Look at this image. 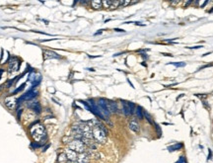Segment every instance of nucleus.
I'll list each match as a JSON object with an SVG mask.
<instances>
[{"label":"nucleus","mask_w":213,"mask_h":163,"mask_svg":"<svg viewBox=\"0 0 213 163\" xmlns=\"http://www.w3.org/2000/svg\"><path fill=\"white\" fill-rule=\"evenodd\" d=\"M92 133H93V138L97 142H99V144H105L106 142L108 131L102 124L96 122Z\"/></svg>","instance_id":"1"},{"label":"nucleus","mask_w":213,"mask_h":163,"mask_svg":"<svg viewBox=\"0 0 213 163\" xmlns=\"http://www.w3.org/2000/svg\"><path fill=\"white\" fill-rule=\"evenodd\" d=\"M30 133H31L32 138H34L35 142H41V140H43L45 138V127H43V125L39 124V123L31 125Z\"/></svg>","instance_id":"2"},{"label":"nucleus","mask_w":213,"mask_h":163,"mask_svg":"<svg viewBox=\"0 0 213 163\" xmlns=\"http://www.w3.org/2000/svg\"><path fill=\"white\" fill-rule=\"evenodd\" d=\"M68 147H69L71 150L75 151V152H78V153H83L86 151V145L79 140H72V142H70L69 144H68Z\"/></svg>","instance_id":"3"},{"label":"nucleus","mask_w":213,"mask_h":163,"mask_svg":"<svg viewBox=\"0 0 213 163\" xmlns=\"http://www.w3.org/2000/svg\"><path fill=\"white\" fill-rule=\"evenodd\" d=\"M39 94L38 89H35V88H32L31 90H29L28 92H26L25 94H23L20 98L17 100V103H20L21 101H31L34 98H36Z\"/></svg>","instance_id":"4"},{"label":"nucleus","mask_w":213,"mask_h":163,"mask_svg":"<svg viewBox=\"0 0 213 163\" xmlns=\"http://www.w3.org/2000/svg\"><path fill=\"white\" fill-rule=\"evenodd\" d=\"M122 109H124V113L126 116H130L134 114L135 105L131 102H126L122 101Z\"/></svg>","instance_id":"5"},{"label":"nucleus","mask_w":213,"mask_h":163,"mask_svg":"<svg viewBox=\"0 0 213 163\" xmlns=\"http://www.w3.org/2000/svg\"><path fill=\"white\" fill-rule=\"evenodd\" d=\"M98 106L100 108L101 113L104 115V117H109L111 115V112H110L109 108H108V101L105 99H100L98 101Z\"/></svg>","instance_id":"6"},{"label":"nucleus","mask_w":213,"mask_h":163,"mask_svg":"<svg viewBox=\"0 0 213 163\" xmlns=\"http://www.w3.org/2000/svg\"><path fill=\"white\" fill-rule=\"evenodd\" d=\"M20 66V62L17 60L16 58H12L9 61V67H8V70H9V73H12L14 71H17L19 69Z\"/></svg>","instance_id":"7"},{"label":"nucleus","mask_w":213,"mask_h":163,"mask_svg":"<svg viewBox=\"0 0 213 163\" xmlns=\"http://www.w3.org/2000/svg\"><path fill=\"white\" fill-rule=\"evenodd\" d=\"M27 106L30 108V109L34 110V111L36 112L37 114H39V113L41 112V104H39L38 101H30V102H28Z\"/></svg>","instance_id":"8"},{"label":"nucleus","mask_w":213,"mask_h":163,"mask_svg":"<svg viewBox=\"0 0 213 163\" xmlns=\"http://www.w3.org/2000/svg\"><path fill=\"white\" fill-rule=\"evenodd\" d=\"M65 154H66V157H67L68 161H77L78 155L75 151H73L70 148H68L65 150Z\"/></svg>","instance_id":"9"},{"label":"nucleus","mask_w":213,"mask_h":163,"mask_svg":"<svg viewBox=\"0 0 213 163\" xmlns=\"http://www.w3.org/2000/svg\"><path fill=\"white\" fill-rule=\"evenodd\" d=\"M43 58L45 59H50V58H60V56H58L56 52H52V50H45L43 52Z\"/></svg>","instance_id":"10"},{"label":"nucleus","mask_w":213,"mask_h":163,"mask_svg":"<svg viewBox=\"0 0 213 163\" xmlns=\"http://www.w3.org/2000/svg\"><path fill=\"white\" fill-rule=\"evenodd\" d=\"M89 160H90V156L86 151L83 153H80L77 157L78 163H89Z\"/></svg>","instance_id":"11"},{"label":"nucleus","mask_w":213,"mask_h":163,"mask_svg":"<svg viewBox=\"0 0 213 163\" xmlns=\"http://www.w3.org/2000/svg\"><path fill=\"white\" fill-rule=\"evenodd\" d=\"M5 106L8 108L9 110H13L15 108V106H16V103L17 101L15 100L14 98H12V97H9V98H6L5 99Z\"/></svg>","instance_id":"12"},{"label":"nucleus","mask_w":213,"mask_h":163,"mask_svg":"<svg viewBox=\"0 0 213 163\" xmlns=\"http://www.w3.org/2000/svg\"><path fill=\"white\" fill-rule=\"evenodd\" d=\"M129 129H131L132 131H134V133H139L140 131V127H139V124H138L137 122H135V121H131V122H129Z\"/></svg>","instance_id":"13"},{"label":"nucleus","mask_w":213,"mask_h":163,"mask_svg":"<svg viewBox=\"0 0 213 163\" xmlns=\"http://www.w3.org/2000/svg\"><path fill=\"white\" fill-rule=\"evenodd\" d=\"M134 114H135V116L137 117L138 119H140V120L144 118V111H143V109L140 107V106H136V107H135Z\"/></svg>","instance_id":"14"},{"label":"nucleus","mask_w":213,"mask_h":163,"mask_svg":"<svg viewBox=\"0 0 213 163\" xmlns=\"http://www.w3.org/2000/svg\"><path fill=\"white\" fill-rule=\"evenodd\" d=\"M108 108L111 113H116L118 112V105L114 101H108Z\"/></svg>","instance_id":"15"},{"label":"nucleus","mask_w":213,"mask_h":163,"mask_svg":"<svg viewBox=\"0 0 213 163\" xmlns=\"http://www.w3.org/2000/svg\"><path fill=\"white\" fill-rule=\"evenodd\" d=\"M92 6L95 9H100L102 7V1H100V0H94V1H92Z\"/></svg>","instance_id":"16"},{"label":"nucleus","mask_w":213,"mask_h":163,"mask_svg":"<svg viewBox=\"0 0 213 163\" xmlns=\"http://www.w3.org/2000/svg\"><path fill=\"white\" fill-rule=\"evenodd\" d=\"M67 157H66V154L65 153H61V154H59V157H58V161H59V163H63V162H65V161H67Z\"/></svg>","instance_id":"17"},{"label":"nucleus","mask_w":213,"mask_h":163,"mask_svg":"<svg viewBox=\"0 0 213 163\" xmlns=\"http://www.w3.org/2000/svg\"><path fill=\"white\" fill-rule=\"evenodd\" d=\"M183 147V144H177L175 145H173V146H170L169 147V149H170V151H173V150H178V149L182 148Z\"/></svg>","instance_id":"18"},{"label":"nucleus","mask_w":213,"mask_h":163,"mask_svg":"<svg viewBox=\"0 0 213 163\" xmlns=\"http://www.w3.org/2000/svg\"><path fill=\"white\" fill-rule=\"evenodd\" d=\"M25 85H26V84L24 83V84H23V85H21V86H20L19 88H17V89L15 90L14 92H13V94H17V93H19V92H21L22 90H23L24 88H25Z\"/></svg>","instance_id":"19"},{"label":"nucleus","mask_w":213,"mask_h":163,"mask_svg":"<svg viewBox=\"0 0 213 163\" xmlns=\"http://www.w3.org/2000/svg\"><path fill=\"white\" fill-rule=\"evenodd\" d=\"M112 2L113 1H102V5H104L105 7H111Z\"/></svg>","instance_id":"20"},{"label":"nucleus","mask_w":213,"mask_h":163,"mask_svg":"<svg viewBox=\"0 0 213 163\" xmlns=\"http://www.w3.org/2000/svg\"><path fill=\"white\" fill-rule=\"evenodd\" d=\"M172 64H174L175 66H177V67H183V66H186V63H184V62H174V63H172Z\"/></svg>","instance_id":"21"},{"label":"nucleus","mask_w":213,"mask_h":163,"mask_svg":"<svg viewBox=\"0 0 213 163\" xmlns=\"http://www.w3.org/2000/svg\"><path fill=\"white\" fill-rule=\"evenodd\" d=\"M176 163H186V157L184 156H181V157L179 158V160H178Z\"/></svg>","instance_id":"22"},{"label":"nucleus","mask_w":213,"mask_h":163,"mask_svg":"<svg viewBox=\"0 0 213 163\" xmlns=\"http://www.w3.org/2000/svg\"><path fill=\"white\" fill-rule=\"evenodd\" d=\"M144 115H145L146 119H147V120H148V122L152 124V119L150 118V116H149V114H148V113H146V112H145V113H144Z\"/></svg>","instance_id":"23"},{"label":"nucleus","mask_w":213,"mask_h":163,"mask_svg":"<svg viewBox=\"0 0 213 163\" xmlns=\"http://www.w3.org/2000/svg\"><path fill=\"white\" fill-rule=\"evenodd\" d=\"M129 4V1H120V5H127Z\"/></svg>","instance_id":"24"},{"label":"nucleus","mask_w":213,"mask_h":163,"mask_svg":"<svg viewBox=\"0 0 213 163\" xmlns=\"http://www.w3.org/2000/svg\"><path fill=\"white\" fill-rule=\"evenodd\" d=\"M115 31H116V32H120V33H124V30H122V29H118V28H116Z\"/></svg>","instance_id":"25"},{"label":"nucleus","mask_w":213,"mask_h":163,"mask_svg":"<svg viewBox=\"0 0 213 163\" xmlns=\"http://www.w3.org/2000/svg\"><path fill=\"white\" fill-rule=\"evenodd\" d=\"M21 112H22V110L19 109V111H18V119H20V117H21Z\"/></svg>","instance_id":"26"},{"label":"nucleus","mask_w":213,"mask_h":163,"mask_svg":"<svg viewBox=\"0 0 213 163\" xmlns=\"http://www.w3.org/2000/svg\"><path fill=\"white\" fill-rule=\"evenodd\" d=\"M4 72V69H0V79H1V76H2V73Z\"/></svg>","instance_id":"27"},{"label":"nucleus","mask_w":213,"mask_h":163,"mask_svg":"<svg viewBox=\"0 0 213 163\" xmlns=\"http://www.w3.org/2000/svg\"><path fill=\"white\" fill-rule=\"evenodd\" d=\"M202 48V46H196V47H194V48Z\"/></svg>","instance_id":"28"},{"label":"nucleus","mask_w":213,"mask_h":163,"mask_svg":"<svg viewBox=\"0 0 213 163\" xmlns=\"http://www.w3.org/2000/svg\"><path fill=\"white\" fill-rule=\"evenodd\" d=\"M211 158V150H209V155H208V159Z\"/></svg>","instance_id":"29"},{"label":"nucleus","mask_w":213,"mask_h":163,"mask_svg":"<svg viewBox=\"0 0 213 163\" xmlns=\"http://www.w3.org/2000/svg\"><path fill=\"white\" fill-rule=\"evenodd\" d=\"M67 163H78V161H68Z\"/></svg>","instance_id":"30"},{"label":"nucleus","mask_w":213,"mask_h":163,"mask_svg":"<svg viewBox=\"0 0 213 163\" xmlns=\"http://www.w3.org/2000/svg\"><path fill=\"white\" fill-rule=\"evenodd\" d=\"M1 89H2V87H1V86H0V91H1Z\"/></svg>","instance_id":"31"}]
</instances>
